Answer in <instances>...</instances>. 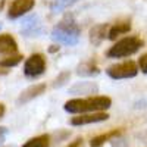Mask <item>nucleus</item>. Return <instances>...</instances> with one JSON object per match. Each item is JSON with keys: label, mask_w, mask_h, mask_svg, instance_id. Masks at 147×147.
Returning <instances> with one entry per match:
<instances>
[{"label": "nucleus", "mask_w": 147, "mask_h": 147, "mask_svg": "<svg viewBox=\"0 0 147 147\" xmlns=\"http://www.w3.org/2000/svg\"><path fill=\"white\" fill-rule=\"evenodd\" d=\"M112 106V99L107 96H90L87 99H71L63 105L65 112L80 115L90 112H105Z\"/></svg>", "instance_id": "obj_1"}, {"label": "nucleus", "mask_w": 147, "mask_h": 147, "mask_svg": "<svg viewBox=\"0 0 147 147\" xmlns=\"http://www.w3.org/2000/svg\"><path fill=\"white\" fill-rule=\"evenodd\" d=\"M80 35L81 30L78 27V24L75 22L74 16L66 15L57 25L52 30V40L59 43V44H65V46H75L80 41Z\"/></svg>", "instance_id": "obj_2"}, {"label": "nucleus", "mask_w": 147, "mask_h": 147, "mask_svg": "<svg viewBox=\"0 0 147 147\" xmlns=\"http://www.w3.org/2000/svg\"><path fill=\"white\" fill-rule=\"evenodd\" d=\"M143 40L137 35H131V37H124V38L118 40L112 47L107 50V57H113V59H121V57H128L134 53H137L140 49L143 47Z\"/></svg>", "instance_id": "obj_3"}, {"label": "nucleus", "mask_w": 147, "mask_h": 147, "mask_svg": "<svg viewBox=\"0 0 147 147\" xmlns=\"http://www.w3.org/2000/svg\"><path fill=\"white\" fill-rule=\"evenodd\" d=\"M140 68L134 60H125L121 63H113L106 69V74L112 80H127L134 78L138 74Z\"/></svg>", "instance_id": "obj_4"}, {"label": "nucleus", "mask_w": 147, "mask_h": 147, "mask_svg": "<svg viewBox=\"0 0 147 147\" xmlns=\"http://www.w3.org/2000/svg\"><path fill=\"white\" fill-rule=\"evenodd\" d=\"M46 57L41 53H32L24 65V74L28 78H38L46 71Z\"/></svg>", "instance_id": "obj_5"}, {"label": "nucleus", "mask_w": 147, "mask_h": 147, "mask_svg": "<svg viewBox=\"0 0 147 147\" xmlns=\"http://www.w3.org/2000/svg\"><path fill=\"white\" fill-rule=\"evenodd\" d=\"M19 31L24 37H40L44 31L43 21L38 15H30L21 22Z\"/></svg>", "instance_id": "obj_6"}, {"label": "nucleus", "mask_w": 147, "mask_h": 147, "mask_svg": "<svg viewBox=\"0 0 147 147\" xmlns=\"http://www.w3.org/2000/svg\"><path fill=\"white\" fill-rule=\"evenodd\" d=\"M109 119V113L106 112H90V113H80L69 119V124L74 127H81V125H88V124H97Z\"/></svg>", "instance_id": "obj_7"}, {"label": "nucleus", "mask_w": 147, "mask_h": 147, "mask_svg": "<svg viewBox=\"0 0 147 147\" xmlns=\"http://www.w3.org/2000/svg\"><path fill=\"white\" fill-rule=\"evenodd\" d=\"M35 6V0H12L9 5L7 16L10 19L21 18Z\"/></svg>", "instance_id": "obj_8"}, {"label": "nucleus", "mask_w": 147, "mask_h": 147, "mask_svg": "<svg viewBox=\"0 0 147 147\" xmlns=\"http://www.w3.org/2000/svg\"><path fill=\"white\" fill-rule=\"evenodd\" d=\"M46 91V84L40 82V84H34L31 85V87L25 88L18 97V105H25L34 99H37V97H40L41 94H44Z\"/></svg>", "instance_id": "obj_9"}, {"label": "nucleus", "mask_w": 147, "mask_h": 147, "mask_svg": "<svg viewBox=\"0 0 147 147\" xmlns=\"http://www.w3.org/2000/svg\"><path fill=\"white\" fill-rule=\"evenodd\" d=\"M109 25L107 24H97L90 30V43L94 46H99L102 44L103 40L107 38L109 35Z\"/></svg>", "instance_id": "obj_10"}, {"label": "nucleus", "mask_w": 147, "mask_h": 147, "mask_svg": "<svg viewBox=\"0 0 147 147\" xmlns=\"http://www.w3.org/2000/svg\"><path fill=\"white\" fill-rule=\"evenodd\" d=\"M18 52V43L10 34H0V55H15Z\"/></svg>", "instance_id": "obj_11"}, {"label": "nucleus", "mask_w": 147, "mask_h": 147, "mask_svg": "<svg viewBox=\"0 0 147 147\" xmlns=\"http://www.w3.org/2000/svg\"><path fill=\"white\" fill-rule=\"evenodd\" d=\"M122 132H124V131H122V128H116V129H110V131H107V132L99 134V136H96L94 138H91L90 147H102V146L106 144L107 141H110V140H113V138L119 137Z\"/></svg>", "instance_id": "obj_12"}, {"label": "nucleus", "mask_w": 147, "mask_h": 147, "mask_svg": "<svg viewBox=\"0 0 147 147\" xmlns=\"http://www.w3.org/2000/svg\"><path fill=\"white\" fill-rule=\"evenodd\" d=\"M97 91H99V85L91 81L77 82L69 88V93L72 94H96Z\"/></svg>", "instance_id": "obj_13"}, {"label": "nucleus", "mask_w": 147, "mask_h": 147, "mask_svg": "<svg viewBox=\"0 0 147 147\" xmlns=\"http://www.w3.org/2000/svg\"><path fill=\"white\" fill-rule=\"evenodd\" d=\"M99 74H100V69L94 63V60L81 62L77 66V75H80V77H96Z\"/></svg>", "instance_id": "obj_14"}, {"label": "nucleus", "mask_w": 147, "mask_h": 147, "mask_svg": "<svg viewBox=\"0 0 147 147\" xmlns=\"http://www.w3.org/2000/svg\"><path fill=\"white\" fill-rule=\"evenodd\" d=\"M129 31H131V22L129 21H119V22L115 24V25H112V27L109 28L107 38L109 40H116L119 35L127 34Z\"/></svg>", "instance_id": "obj_15"}, {"label": "nucleus", "mask_w": 147, "mask_h": 147, "mask_svg": "<svg viewBox=\"0 0 147 147\" xmlns=\"http://www.w3.org/2000/svg\"><path fill=\"white\" fill-rule=\"evenodd\" d=\"M52 137L49 134H40L37 137L30 138L25 144H22L21 147H50Z\"/></svg>", "instance_id": "obj_16"}, {"label": "nucleus", "mask_w": 147, "mask_h": 147, "mask_svg": "<svg viewBox=\"0 0 147 147\" xmlns=\"http://www.w3.org/2000/svg\"><path fill=\"white\" fill-rule=\"evenodd\" d=\"M78 0H52L50 3V10L53 13H60V12H63L65 9L71 7L72 5H75Z\"/></svg>", "instance_id": "obj_17"}, {"label": "nucleus", "mask_w": 147, "mask_h": 147, "mask_svg": "<svg viewBox=\"0 0 147 147\" xmlns=\"http://www.w3.org/2000/svg\"><path fill=\"white\" fill-rule=\"evenodd\" d=\"M22 59H24V56L19 55V53L10 55V56L0 60V66L2 68H13V66H16V65H19L22 62Z\"/></svg>", "instance_id": "obj_18"}, {"label": "nucleus", "mask_w": 147, "mask_h": 147, "mask_svg": "<svg viewBox=\"0 0 147 147\" xmlns=\"http://www.w3.org/2000/svg\"><path fill=\"white\" fill-rule=\"evenodd\" d=\"M69 78H71V72L69 71H63V72H60L59 75L53 80V87L55 88H59V87H63V85L69 81Z\"/></svg>", "instance_id": "obj_19"}, {"label": "nucleus", "mask_w": 147, "mask_h": 147, "mask_svg": "<svg viewBox=\"0 0 147 147\" xmlns=\"http://www.w3.org/2000/svg\"><path fill=\"white\" fill-rule=\"evenodd\" d=\"M138 68L143 74H147V53L141 55V57L138 59Z\"/></svg>", "instance_id": "obj_20"}, {"label": "nucleus", "mask_w": 147, "mask_h": 147, "mask_svg": "<svg viewBox=\"0 0 147 147\" xmlns=\"http://www.w3.org/2000/svg\"><path fill=\"white\" fill-rule=\"evenodd\" d=\"M7 134H9V129H7L6 127H0V144H2V143L6 140Z\"/></svg>", "instance_id": "obj_21"}, {"label": "nucleus", "mask_w": 147, "mask_h": 147, "mask_svg": "<svg viewBox=\"0 0 147 147\" xmlns=\"http://www.w3.org/2000/svg\"><path fill=\"white\" fill-rule=\"evenodd\" d=\"M82 143H84V140L81 137H78V138H75L74 141H71L66 147H82Z\"/></svg>", "instance_id": "obj_22"}, {"label": "nucleus", "mask_w": 147, "mask_h": 147, "mask_svg": "<svg viewBox=\"0 0 147 147\" xmlns=\"http://www.w3.org/2000/svg\"><path fill=\"white\" fill-rule=\"evenodd\" d=\"M5 112H6V107H5V105H3V103H0V118H2V116L5 115Z\"/></svg>", "instance_id": "obj_23"}, {"label": "nucleus", "mask_w": 147, "mask_h": 147, "mask_svg": "<svg viewBox=\"0 0 147 147\" xmlns=\"http://www.w3.org/2000/svg\"><path fill=\"white\" fill-rule=\"evenodd\" d=\"M56 50H59V47H57V46H52V49H50V52H56Z\"/></svg>", "instance_id": "obj_24"}, {"label": "nucleus", "mask_w": 147, "mask_h": 147, "mask_svg": "<svg viewBox=\"0 0 147 147\" xmlns=\"http://www.w3.org/2000/svg\"><path fill=\"white\" fill-rule=\"evenodd\" d=\"M0 30H2V22H0Z\"/></svg>", "instance_id": "obj_25"}]
</instances>
